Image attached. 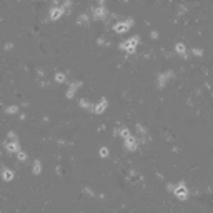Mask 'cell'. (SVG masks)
Returning a JSON list of instances; mask_svg holds the SVG:
<instances>
[{
    "label": "cell",
    "mask_w": 213,
    "mask_h": 213,
    "mask_svg": "<svg viewBox=\"0 0 213 213\" xmlns=\"http://www.w3.org/2000/svg\"><path fill=\"white\" fill-rule=\"evenodd\" d=\"M173 193H175V196H177L178 200H181V202L188 200V196H190V191H188L187 187H175Z\"/></svg>",
    "instance_id": "5b68a950"
},
{
    "label": "cell",
    "mask_w": 213,
    "mask_h": 213,
    "mask_svg": "<svg viewBox=\"0 0 213 213\" xmlns=\"http://www.w3.org/2000/svg\"><path fill=\"white\" fill-rule=\"evenodd\" d=\"M140 44V35H133L130 37L128 40H125V42H122V44H118V48H122V50H126V53L133 55L135 52H137V45Z\"/></svg>",
    "instance_id": "6da1fadb"
},
{
    "label": "cell",
    "mask_w": 213,
    "mask_h": 213,
    "mask_svg": "<svg viewBox=\"0 0 213 213\" xmlns=\"http://www.w3.org/2000/svg\"><path fill=\"white\" fill-rule=\"evenodd\" d=\"M90 12H92V17H93V20H108V17H110V12H108V8L105 7V5H97V7H92L90 8Z\"/></svg>",
    "instance_id": "7a4b0ae2"
},
{
    "label": "cell",
    "mask_w": 213,
    "mask_h": 213,
    "mask_svg": "<svg viewBox=\"0 0 213 213\" xmlns=\"http://www.w3.org/2000/svg\"><path fill=\"white\" fill-rule=\"evenodd\" d=\"M37 75L44 78V77H45V70H44V68H37Z\"/></svg>",
    "instance_id": "f1b7e54d"
},
{
    "label": "cell",
    "mask_w": 213,
    "mask_h": 213,
    "mask_svg": "<svg viewBox=\"0 0 213 213\" xmlns=\"http://www.w3.org/2000/svg\"><path fill=\"white\" fill-rule=\"evenodd\" d=\"M14 177H15L14 170H10L8 166H2V178H4L5 181H12Z\"/></svg>",
    "instance_id": "ba28073f"
},
{
    "label": "cell",
    "mask_w": 213,
    "mask_h": 213,
    "mask_svg": "<svg viewBox=\"0 0 213 213\" xmlns=\"http://www.w3.org/2000/svg\"><path fill=\"white\" fill-rule=\"evenodd\" d=\"M125 23L128 25V29H132V27L135 25V20H133V18H125Z\"/></svg>",
    "instance_id": "4316f807"
},
{
    "label": "cell",
    "mask_w": 213,
    "mask_h": 213,
    "mask_svg": "<svg viewBox=\"0 0 213 213\" xmlns=\"http://www.w3.org/2000/svg\"><path fill=\"white\" fill-rule=\"evenodd\" d=\"M78 107H80V108H83V110H90L92 108L90 102H88L87 98H80V100H78Z\"/></svg>",
    "instance_id": "9a60e30c"
},
{
    "label": "cell",
    "mask_w": 213,
    "mask_h": 213,
    "mask_svg": "<svg viewBox=\"0 0 213 213\" xmlns=\"http://www.w3.org/2000/svg\"><path fill=\"white\" fill-rule=\"evenodd\" d=\"M15 141H18L17 138V133L15 132H8L7 133V138L4 140V145H8V143H15Z\"/></svg>",
    "instance_id": "4fadbf2b"
},
{
    "label": "cell",
    "mask_w": 213,
    "mask_h": 213,
    "mask_svg": "<svg viewBox=\"0 0 213 213\" xmlns=\"http://www.w3.org/2000/svg\"><path fill=\"white\" fill-rule=\"evenodd\" d=\"M5 147V150H7L8 153H17V152H20L22 148H20V145H18V141H15V143H8V145H4Z\"/></svg>",
    "instance_id": "7c38bea8"
},
{
    "label": "cell",
    "mask_w": 213,
    "mask_h": 213,
    "mask_svg": "<svg viewBox=\"0 0 213 213\" xmlns=\"http://www.w3.org/2000/svg\"><path fill=\"white\" fill-rule=\"evenodd\" d=\"M88 22H90L88 14H80L78 18H77V23H78V25H88Z\"/></svg>",
    "instance_id": "5bb4252c"
},
{
    "label": "cell",
    "mask_w": 213,
    "mask_h": 213,
    "mask_svg": "<svg viewBox=\"0 0 213 213\" xmlns=\"http://www.w3.org/2000/svg\"><path fill=\"white\" fill-rule=\"evenodd\" d=\"M135 130H137V133L141 135V137H145V135H147V130H145V128L140 125V123H137V125H135Z\"/></svg>",
    "instance_id": "44dd1931"
},
{
    "label": "cell",
    "mask_w": 213,
    "mask_h": 213,
    "mask_svg": "<svg viewBox=\"0 0 213 213\" xmlns=\"http://www.w3.org/2000/svg\"><path fill=\"white\" fill-rule=\"evenodd\" d=\"M120 137H122V138H128V137H130V130H128V128H125V126H123V128H120Z\"/></svg>",
    "instance_id": "ffe728a7"
},
{
    "label": "cell",
    "mask_w": 213,
    "mask_h": 213,
    "mask_svg": "<svg viewBox=\"0 0 213 213\" xmlns=\"http://www.w3.org/2000/svg\"><path fill=\"white\" fill-rule=\"evenodd\" d=\"M97 44H98V45H105V38H103V37H100V38H97Z\"/></svg>",
    "instance_id": "1f68e13d"
},
{
    "label": "cell",
    "mask_w": 213,
    "mask_h": 213,
    "mask_svg": "<svg viewBox=\"0 0 213 213\" xmlns=\"http://www.w3.org/2000/svg\"><path fill=\"white\" fill-rule=\"evenodd\" d=\"M175 187H177V185H173V183H166V191H170V193H173Z\"/></svg>",
    "instance_id": "83f0119b"
},
{
    "label": "cell",
    "mask_w": 213,
    "mask_h": 213,
    "mask_svg": "<svg viewBox=\"0 0 213 213\" xmlns=\"http://www.w3.org/2000/svg\"><path fill=\"white\" fill-rule=\"evenodd\" d=\"M113 30H115L117 33H125V32H128V25L125 23V20H118V23H117L115 27H113Z\"/></svg>",
    "instance_id": "9c48e42d"
},
{
    "label": "cell",
    "mask_w": 213,
    "mask_h": 213,
    "mask_svg": "<svg viewBox=\"0 0 213 213\" xmlns=\"http://www.w3.org/2000/svg\"><path fill=\"white\" fill-rule=\"evenodd\" d=\"M187 5H180V7H178V15H185L187 14Z\"/></svg>",
    "instance_id": "484cf974"
},
{
    "label": "cell",
    "mask_w": 213,
    "mask_h": 213,
    "mask_svg": "<svg viewBox=\"0 0 213 213\" xmlns=\"http://www.w3.org/2000/svg\"><path fill=\"white\" fill-rule=\"evenodd\" d=\"M62 15H65V12H63L62 7H57V8L50 7V12H48V18H50V20H58Z\"/></svg>",
    "instance_id": "52a82bcc"
},
{
    "label": "cell",
    "mask_w": 213,
    "mask_h": 213,
    "mask_svg": "<svg viewBox=\"0 0 213 213\" xmlns=\"http://www.w3.org/2000/svg\"><path fill=\"white\" fill-rule=\"evenodd\" d=\"M107 107H108V100L107 98H102L98 103H95V105H92V108H90V112H93V113H97V115H102V113L107 110Z\"/></svg>",
    "instance_id": "3957f363"
},
{
    "label": "cell",
    "mask_w": 213,
    "mask_h": 213,
    "mask_svg": "<svg viewBox=\"0 0 213 213\" xmlns=\"http://www.w3.org/2000/svg\"><path fill=\"white\" fill-rule=\"evenodd\" d=\"M82 85H83L82 80H78V82H70L68 83V90H67L65 97L68 98V100H70V98H73V97H75V93H77V90H78Z\"/></svg>",
    "instance_id": "277c9868"
},
{
    "label": "cell",
    "mask_w": 213,
    "mask_h": 213,
    "mask_svg": "<svg viewBox=\"0 0 213 213\" xmlns=\"http://www.w3.org/2000/svg\"><path fill=\"white\" fill-rule=\"evenodd\" d=\"M55 82L57 83H65L67 82V75L65 73H62V72H57L55 73Z\"/></svg>",
    "instance_id": "e0dca14e"
},
{
    "label": "cell",
    "mask_w": 213,
    "mask_h": 213,
    "mask_svg": "<svg viewBox=\"0 0 213 213\" xmlns=\"http://www.w3.org/2000/svg\"><path fill=\"white\" fill-rule=\"evenodd\" d=\"M165 77H166V80L175 78V72H173V70H166V72H165Z\"/></svg>",
    "instance_id": "d4e9b609"
},
{
    "label": "cell",
    "mask_w": 213,
    "mask_h": 213,
    "mask_svg": "<svg viewBox=\"0 0 213 213\" xmlns=\"http://www.w3.org/2000/svg\"><path fill=\"white\" fill-rule=\"evenodd\" d=\"M83 193H87V195H88V196H92V198L95 196V191L92 190L90 187H83Z\"/></svg>",
    "instance_id": "603a6c76"
},
{
    "label": "cell",
    "mask_w": 213,
    "mask_h": 213,
    "mask_svg": "<svg viewBox=\"0 0 213 213\" xmlns=\"http://www.w3.org/2000/svg\"><path fill=\"white\" fill-rule=\"evenodd\" d=\"M17 160H18V162H27V153L22 152V150L17 152Z\"/></svg>",
    "instance_id": "7402d4cb"
},
{
    "label": "cell",
    "mask_w": 213,
    "mask_h": 213,
    "mask_svg": "<svg viewBox=\"0 0 213 213\" xmlns=\"http://www.w3.org/2000/svg\"><path fill=\"white\" fill-rule=\"evenodd\" d=\"M98 155L102 157V158H108L110 157V150L107 147H100V150H98Z\"/></svg>",
    "instance_id": "ac0fdd59"
},
{
    "label": "cell",
    "mask_w": 213,
    "mask_h": 213,
    "mask_svg": "<svg viewBox=\"0 0 213 213\" xmlns=\"http://www.w3.org/2000/svg\"><path fill=\"white\" fill-rule=\"evenodd\" d=\"M175 52H177L178 55H183L185 52H187V48H185V45L181 44V42H178V44L175 45Z\"/></svg>",
    "instance_id": "d6986e66"
},
{
    "label": "cell",
    "mask_w": 213,
    "mask_h": 213,
    "mask_svg": "<svg viewBox=\"0 0 213 213\" xmlns=\"http://www.w3.org/2000/svg\"><path fill=\"white\" fill-rule=\"evenodd\" d=\"M40 87H48V82H38Z\"/></svg>",
    "instance_id": "836d02e7"
},
{
    "label": "cell",
    "mask_w": 213,
    "mask_h": 213,
    "mask_svg": "<svg viewBox=\"0 0 213 213\" xmlns=\"http://www.w3.org/2000/svg\"><path fill=\"white\" fill-rule=\"evenodd\" d=\"M150 37H152L153 40H157V38H158V32H157V30H153V32L150 33Z\"/></svg>",
    "instance_id": "4dcf8cb0"
},
{
    "label": "cell",
    "mask_w": 213,
    "mask_h": 213,
    "mask_svg": "<svg viewBox=\"0 0 213 213\" xmlns=\"http://www.w3.org/2000/svg\"><path fill=\"white\" fill-rule=\"evenodd\" d=\"M27 118V115H25V113H20V117H18V120H20V122H23V120H25Z\"/></svg>",
    "instance_id": "d6a6232c"
},
{
    "label": "cell",
    "mask_w": 213,
    "mask_h": 213,
    "mask_svg": "<svg viewBox=\"0 0 213 213\" xmlns=\"http://www.w3.org/2000/svg\"><path fill=\"white\" fill-rule=\"evenodd\" d=\"M165 85H166L165 73H158V75H157V88H158V90H163V88H165Z\"/></svg>",
    "instance_id": "30bf717a"
},
{
    "label": "cell",
    "mask_w": 213,
    "mask_h": 213,
    "mask_svg": "<svg viewBox=\"0 0 213 213\" xmlns=\"http://www.w3.org/2000/svg\"><path fill=\"white\" fill-rule=\"evenodd\" d=\"M125 148L128 150V152H135L138 148V140L133 137V135H130L128 138H125Z\"/></svg>",
    "instance_id": "8992f818"
},
{
    "label": "cell",
    "mask_w": 213,
    "mask_h": 213,
    "mask_svg": "<svg viewBox=\"0 0 213 213\" xmlns=\"http://www.w3.org/2000/svg\"><path fill=\"white\" fill-rule=\"evenodd\" d=\"M191 55H195V57H202V55H203V50H202V48H191Z\"/></svg>",
    "instance_id": "cb8c5ba5"
},
{
    "label": "cell",
    "mask_w": 213,
    "mask_h": 213,
    "mask_svg": "<svg viewBox=\"0 0 213 213\" xmlns=\"http://www.w3.org/2000/svg\"><path fill=\"white\" fill-rule=\"evenodd\" d=\"M32 173L35 175V177H38V175L42 173V162H40V158L33 160V165H32Z\"/></svg>",
    "instance_id": "8fae6325"
},
{
    "label": "cell",
    "mask_w": 213,
    "mask_h": 213,
    "mask_svg": "<svg viewBox=\"0 0 213 213\" xmlns=\"http://www.w3.org/2000/svg\"><path fill=\"white\" fill-rule=\"evenodd\" d=\"M4 48L5 50H12V48H14V44H12V42H7V44L4 45Z\"/></svg>",
    "instance_id": "f546056e"
},
{
    "label": "cell",
    "mask_w": 213,
    "mask_h": 213,
    "mask_svg": "<svg viewBox=\"0 0 213 213\" xmlns=\"http://www.w3.org/2000/svg\"><path fill=\"white\" fill-rule=\"evenodd\" d=\"M18 110H20V107H17V105H8V107H5V113H8V115H15V113H18Z\"/></svg>",
    "instance_id": "2e32d148"
}]
</instances>
